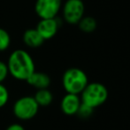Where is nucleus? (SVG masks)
Masks as SVG:
<instances>
[{"label": "nucleus", "instance_id": "obj_1", "mask_svg": "<svg viewBox=\"0 0 130 130\" xmlns=\"http://www.w3.org/2000/svg\"><path fill=\"white\" fill-rule=\"evenodd\" d=\"M6 64L9 74L15 79L22 81H26L36 70L32 56L23 49H16L11 53Z\"/></svg>", "mask_w": 130, "mask_h": 130}, {"label": "nucleus", "instance_id": "obj_2", "mask_svg": "<svg viewBox=\"0 0 130 130\" xmlns=\"http://www.w3.org/2000/svg\"><path fill=\"white\" fill-rule=\"evenodd\" d=\"M88 84L87 74L79 68H69L62 76V86L67 94H80Z\"/></svg>", "mask_w": 130, "mask_h": 130}, {"label": "nucleus", "instance_id": "obj_3", "mask_svg": "<svg viewBox=\"0 0 130 130\" xmlns=\"http://www.w3.org/2000/svg\"><path fill=\"white\" fill-rule=\"evenodd\" d=\"M108 89L102 83L99 82H91L80 93L82 103L86 104L89 107L96 109L103 105L108 99Z\"/></svg>", "mask_w": 130, "mask_h": 130}, {"label": "nucleus", "instance_id": "obj_4", "mask_svg": "<svg viewBox=\"0 0 130 130\" xmlns=\"http://www.w3.org/2000/svg\"><path fill=\"white\" fill-rule=\"evenodd\" d=\"M39 105L33 96H22L13 104L12 112L20 120H29L37 115Z\"/></svg>", "mask_w": 130, "mask_h": 130}, {"label": "nucleus", "instance_id": "obj_5", "mask_svg": "<svg viewBox=\"0 0 130 130\" xmlns=\"http://www.w3.org/2000/svg\"><path fill=\"white\" fill-rule=\"evenodd\" d=\"M61 10L66 22L77 25L85 14V5L82 0H67L62 5Z\"/></svg>", "mask_w": 130, "mask_h": 130}, {"label": "nucleus", "instance_id": "obj_6", "mask_svg": "<svg viewBox=\"0 0 130 130\" xmlns=\"http://www.w3.org/2000/svg\"><path fill=\"white\" fill-rule=\"evenodd\" d=\"M62 5V0H36L35 11L40 19H52L58 16Z\"/></svg>", "mask_w": 130, "mask_h": 130}, {"label": "nucleus", "instance_id": "obj_7", "mask_svg": "<svg viewBox=\"0 0 130 130\" xmlns=\"http://www.w3.org/2000/svg\"><path fill=\"white\" fill-rule=\"evenodd\" d=\"M59 26L60 22L56 17L52 19H41L36 25V29L45 41L56 36Z\"/></svg>", "mask_w": 130, "mask_h": 130}, {"label": "nucleus", "instance_id": "obj_8", "mask_svg": "<svg viewBox=\"0 0 130 130\" xmlns=\"http://www.w3.org/2000/svg\"><path fill=\"white\" fill-rule=\"evenodd\" d=\"M82 104V101L79 94H66L60 102V109L62 112L67 116L77 114V111Z\"/></svg>", "mask_w": 130, "mask_h": 130}, {"label": "nucleus", "instance_id": "obj_9", "mask_svg": "<svg viewBox=\"0 0 130 130\" xmlns=\"http://www.w3.org/2000/svg\"><path fill=\"white\" fill-rule=\"evenodd\" d=\"M26 81L29 86L39 90V89L49 88L52 80L50 76L46 73L35 70Z\"/></svg>", "mask_w": 130, "mask_h": 130}, {"label": "nucleus", "instance_id": "obj_10", "mask_svg": "<svg viewBox=\"0 0 130 130\" xmlns=\"http://www.w3.org/2000/svg\"><path fill=\"white\" fill-rule=\"evenodd\" d=\"M23 42L30 48H37L43 45L44 39L38 33L36 29H28L23 34Z\"/></svg>", "mask_w": 130, "mask_h": 130}, {"label": "nucleus", "instance_id": "obj_11", "mask_svg": "<svg viewBox=\"0 0 130 130\" xmlns=\"http://www.w3.org/2000/svg\"><path fill=\"white\" fill-rule=\"evenodd\" d=\"M33 97L36 100V103L39 105V107L40 106L42 107L49 106L53 101V94L48 88L37 90Z\"/></svg>", "mask_w": 130, "mask_h": 130}, {"label": "nucleus", "instance_id": "obj_12", "mask_svg": "<svg viewBox=\"0 0 130 130\" xmlns=\"http://www.w3.org/2000/svg\"><path fill=\"white\" fill-rule=\"evenodd\" d=\"M79 29L84 33H92L96 30L98 22L92 16H83L78 23Z\"/></svg>", "mask_w": 130, "mask_h": 130}, {"label": "nucleus", "instance_id": "obj_13", "mask_svg": "<svg viewBox=\"0 0 130 130\" xmlns=\"http://www.w3.org/2000/svg\"><path fill=\"white\" fill-rule=\"evenodd\" d=\"M11 45V36L5 29L0 28V52L7 50Z\"/></svg>", "mask_w": 130, "mask_h": 130}, {"label": "nucleus", "instance_id": "obj_14", "mask_svg": "<svg viewBox=\"0 0 130 130\" xmlns=\"http://www.w3.org/2000/svg\"><path fill=\"white\" fill-rule=\"evenodd\" d=\"M93 112H94V109L93 108L89 107V106L86 105V104L82 103L76 115H78L79 118L85 120V119H89L93 114Z\"/></svg>", "mask_w": 130, "mask_h": 130}, {"label": "nucleus", "instance_id": "obj_15", "mask_svg": "<svg viewBox=\"0 0 130 130\" xmlns=\"http://www.w3.org/2000/svg\"><path fill=\"white\" fill-rule=\"evenodd\" d=\"M9 91L3 83H0V109L5 107L9 101Z\"/></svg>", "mask_w": 130, "mask_h": 130}, {"label": "nucleus", "instance_id": "obj_16", "mask_svg": "<svg viewBox=\"0 0 130 130\" xmlns=\"http://www.w3.org/2000/svg\"><path fill=\"white\" fill-rule=\"evenodd\" d=\"M9 75L8 67L6 63L0 61V83H3Z\"/></svg>", "mask_w": 130, "mask_h": 130}, {"label": "nucleus", "instance_id": "obj_17", "mask_svg": "<svg viewBox=\"0 0 130 130\" xmlns=\"http://www.w3.org/2000/svg\"><path fill=\"white\" fill-rule=\"evenodd\" d=\"M5 130H25V127L19 123H13L8 126Z\"/></svg>", "mask_w": 130, "mask_h": 130}]
</instances>
